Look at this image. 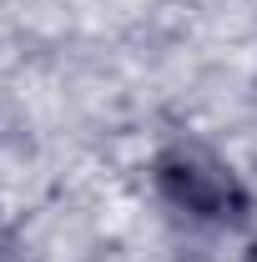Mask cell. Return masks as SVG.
Returning <instances> with one entry per match:
<instances>
[{
  "label": "cell",
  "mask_w": 257,
  "mask_h": 262,
  "mask_svg": "<svg viewBox=\"0 0 257 262\" xmlns=\"http://www.w3.org/2000/svg\"><path fill=\"white\" fill-rule=\"evenodd\" d=\"M157 182H161V192H166L172 207H182L187 217H202V222L242 217V207H247L232 166L217 162L202 146H172L157 162Z\"/></svg>",
  "instance_id": "6da1fadb"
}]
</instances>
